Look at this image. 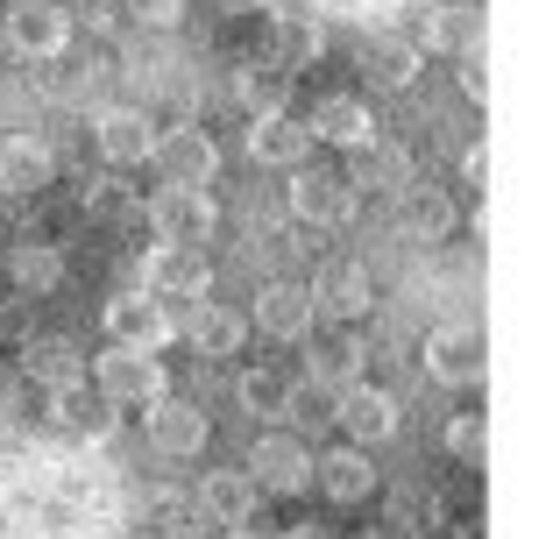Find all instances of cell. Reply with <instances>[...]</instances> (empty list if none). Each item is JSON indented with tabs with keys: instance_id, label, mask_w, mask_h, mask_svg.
Returning a JSON list of instances; mask_svg holds the SVG:
<instances>
[{
	"instance_id": "cell-25",
	"label": "cell",
	"mask_w": 560,
	"mask_h": 539,
	"mask_svg": "<svg viewBox=\"0 0 560 539\" xmlns=\"http://www.w3.org/2000/svg\"><path fill=\"white\" fill-rule=\"evenodd\" d=\"M362 370H370V348H355L348 333H327L305 355V384L313 390H348V384H362Z\"/></svg>"
},
{
	"instance_id": "cell-43",
	"label": "cell",
	"mask_w": 560,
	"mask_h": 539,
	"mask_svg": "<svg viewBox=\"0 0 560 539\" xmlns=\"http://www.w3.org/2000/svg\"><path fill=\"white\" fill-rule=\"evenodd\" d=\"M0 50H8V43H0Z\"/></svg>"
},
{
	"instance_id": "cell-35",
	"label": "cell",
	"mask_w": 560,
	"mask_h": 539,
	"mask_svg": "<svg viewBox=\"0 0 560 539\" xmlns=\"http://www.w3.org/2000/svg\"><path fill=\"white\" fill-rule=\"evenodd\" d=\"M156 518H164V539H199V504L164 497V504H156Z\"/></svg>"
},
{
	"instance_id": "cell-16",
	"label": "cell",
	"mask_w": 560,
	"mask_h": 539,
	"mask_svg": "<svg viewBox=\"0 0 560 539\" xmlns=\"http://www.w3.org/2000/svg\"><path fill=\"white\" fill-rule=\"evenodd\" d=\"M256 327L270 333V341H305V333H313V291L291 284V277L262 284L256 291Z\"/></svg>"
},
{
	"instance_id": "cell-34",
	"label": "cell",
	"mask_w": 560,
	"mask_h": 539,
	"mask_svg": "<svg viewBox=\"0 0 560 539\" xmlns=\"http://www.w3.org/2000/svg\"><path fill=\"white\" fill-rule=\"evenodd\" d=\"M57 14H65V22L71 28H114V22H121V0H57Z\"/></svg>"
},
{
	"instance_id": "cell-10",
	"label": "cell",
	"mask_w": 560,
	"mask_h": 539,
	"mask_svg": "<svg viewBox=\"0 0 560 539\" xmlns=\"http://www.w3.org/2000/svg\"><path fill=\"white\" fill-rule=\"evenodd\" d=\"M0 43H8L14 57H57L71 43V22L57 14V0H14V8L0 14Z\"/></svg>"
},
{
	"instance_id": "cell-4",
	"label": "cell",
	"mask_w": 560,
	"mask_h": 539,
	"mask_svg": "<svg viewBox=\"0 0 560 539\" xmlns=\"http://www.w3.org/2000/svg\"><path fill=\"white\" fill-rule=\"evenodd\" d=\"M248 483L262 490V497H299V490H313V447L291 441V433H262L256 447H248Z\"/></svg>"
},
{
	"instance_id": "cell-13",
	"label": "cell",
	"mask_w": 560,
	"mask_h": 539,
	"mask_svg": "<svg viewBox=\"0 0 560 539\" xmlns=\"http://www.w3.org/2000/svg\"><path fill=\"white\" fill-rule=\"evenodd\" d=\"M305 291H313V313H327V319H362L376 305L370 263H348V256H341V263H327Z\"/></svg>"
},
{
	"instance_id": "cell-26",
	"label": "cell",
	"mask_w": 560,
	"mask_h": 539,
	"mask_svg": "<svg viewBox=\"0 0 560 539\" xmlns=\"http://www.w3.org/2000/svg\"><path fill=\"white\" fill-rule=\"evenodd\" d=\"M313 483L327 490L334 504H362L376 490V469H370V447H334V455L313 461Z\"/></svg>"
},
{
	"instance_id": "cell-7",
	"label": "cell",
	"mask_w": 560,
	"mask_h": 539,
	"mask_svg": "<svg viewBox=\"0 0 560 539\" xmlns=\"http://www.w3.org/2000/svg\"><path fill=\"white\" fill-rule=\"evenodd\" d=\"M213 221H220V207H213L206 185H164V192L150 199L156 242H178V249H199V242L213 235Z\"/></svg>"
},
{
	"instance_id": "cell-18",
	"label": "cell",
	"mask_w": 560,
	"mask_h": 539,
	"mask_svg": "<svg viewBox=\"0 0 560 539\" xmlns=\"http://www.w3.org/2000/svg\"><path fill=\"white\" fill-rule=\"evenodd\" d=\"M305 150H313V128L299 121V114H248V156L256 164H305Z\"/></svg>"
},
{
	"instance_id": "cell-33",
	"label": "cell",
	"mask_w": 560,
	"mask_h": 539,
	"mask_svg": "<svg viewBox=\"0 0 560 539\" xmlns=\"http://www.w3.org/2000/svg\"><path fill=\"white\" fill-rule=\"evenodd\" d=\"M85 213H93V221H121L128 207H136V199H128V185L114 178V171H93V178H85Z\"/></svg>"
},
{
	"instance_id": "cell-40",
	"label": "cell",
	"mask_w": 560,
	"mask_h": 539,
	"mask_svg": "<svg viewBox=\"0 0 560 539\" xmlns=\"http://www.w3.org/2000/svg\"><path fill=\"white\" fill-rule=\"evenodd\" d=\"M284 539H334V532H327V526H291Z\"/></svg>"
},
{
	"instance_id": "cell-41",
	"label": "cell",
	"mask_w": 560,
	"mask_h": 539,
	"mask_svg": "<svg viewBox=\"0 0 560 539\" xmlns=\"http://www.w3.org/2000/svg\"><path fill=\"white\" fill-rule=\"evenodd\" d=\"M213 8H220V14H242V8H256V0H213Z\"/></svg>"
},
{
	"instance_id": "cell-17",
	"label": "cell",
	"mask_w": 560,
	"mask_h": 539,
	"mask_svg": "<svg viewBox=\"0 0 560 539\" xmlns=\"http://www.w3.org/2000/svg\"><path fill=\"white\" fill-rule=\"evenodd\" d=\"M50 426L79 433V441H107L114 405L100 398V390H85V376H71V384H50Z\"/></svg>"
},
{
	"instance_id": "cell-28",
	"label": "cell",
	"mask_w": 560,
	"mask_h": 539,
	"mask_svg": "<svg viewBox=\"0 0 560 539\" xmlns=\"http://www.w3.org/2000/svg\"><path fill=\"white\" fill-rule=\"evenodd\" d=\"M8 277H14L22 298H50V291L71 277V263H65V249H50V242H22V249H8Z\"/></svg>"
},
{
	"instance_id": "cell-31",
	"label": "cell",
	"mask_w": 560,
	"mask_h": 539,
	"mask_svg": "<svg viewBox=\"0 0 560 539\" xmlns=\"http://www.w3.org/2000/svg\"><path fill=\"white\" fill-rule=\"evenodd\" d=\"M234 99H242L248 114H284L291 71H277V65H242V71H234Z\"/></svg>"
},
{
	"instance_id": "cell-38",
	"label": "cell",
	"mask_w": 560,
	"mask_h": 539,
	"mask_svg": "<svg viewBox=\"0 0 560 539\" xmlns=\"http://www.w3.org/2000/svg\"><path fill=\"white\" fill-rule=\"evenodd\" d=\"M462 185H476V192L490 185V142H468L462 150Z\"/></svg>"
},
{
	"instance_id": "cell-15",
	"label": "cell",
	"mask_w": 560,
	"mask_h": 539,
	"mask_svg": "<svg viewBox=\"0 0 560 539\" xmlns=\"http://www.w3.org/2000/svg\"><path fill=\"white\" fill-rule=\"evenodd\" d=\"M397 221H405L411 242H447L462 213H454V192H447V185H425L419 171H411V185L397 192Z\"/></svg>"
},
{
	"instance_id": "cell-22",
	"label": "cell",
	"mask_w": 560,
	"mask_h": 539,
	"mask_svg": "<svg viewBox=\"0 0 560 539\" xmlns=\"http://www.w3.org/2000/svg\"><path fill=\"white\" fill-rule=\"evenodd\" d=\"M262 504V490L248 483V469H213L199 483V518H213V526H248Z\"/></svg>"
},
{
	"instance_id": "cell-8",
	"label": "cell",
	"mask_w": 560,
	"mask_h": 539,
	"mask_svg": "<svg viewBox=\"0 0 560 539\" xmlns=\"http://www.w3.org/2000/svg\"><path fill=\"white\" fill-rule=\"evenodd\" d=\"M334 419H341L348 447H376V441H390V433H397V398L362 376V384L334 390Z\"/></svg>"
},
{
	"instance_id": "cell-6",
	"label": "cell",
	"mask_w": 560,
	"mask_h": 539,
	"mask_svg": "<svg viewBox=\"0 0 560 539\" xmlns=\"http://www.w3.org/2000/svg\"><path fill=\"white\" fill-rule=\"evenodd\" d=\"M107 333L121 348H150V355H164V348L178 341V313H171L164 298H150V291H114V298H107Z\"/></svg>"
},
{
	"instance_id": "cell-20",
	"label": "cell",
	"mask_w": 560,
	"mask_h": 539,
	"mask_svg": "<svg viewBox=\"0 0 560 539\" xmlns=\"http://www.w3.org/2000/svg\"><path fill=\"white\" fill-rule=\"evenodd\" d=\"M313 142H334V150H355V142H370L376 136V114H370V99H355V93H327V99H313Z\"/></svg>"
},
{
	"instance_id": "cell-3",
	"label": "cell",
	"mask_w": 560,
	"mask_h": 539,
	"mask_svg": "<svg viewBox=\"0 0 560 539\" xmlns=\"http://www.w3.org/2000/svg\"><path fill=\"white\" fill-rule=\"evenodd\" d=\"M93 376H100V398H107V405H156L171 390L164 355H150V348H121V341L100 355Z\"/></svg>"
},
{
	"instance_id": "cell-29",
	"label": "cell",
	"mask_w": 560,
	"mask_h": 539,
	"mask_svg": "<svg viewBox=\"0 0 560 539\" xmlns=\"http://www.w3.org/2000/svg\"><path fill=\"white\" fill-rule=\"evenodd\" d=\"M270 43H277V57H270L277 71H305L327 50V28H319L313 14H270Z\"/></svg>"
},
{
	"instance_id": "cell-12",
	"label": "cell",
	"mask_w": 560,
	"mask_h": 539,
	"mask_svg": "<svg viewBox=\"0 0 560 539\" xmlns=\"http://www.w3.org/2000/svg\"><path fill=\"white\" fill-rule=\"evenodd\" d=\"M142 412H150V447H156V455H171V461L199 455V447H206V433H213L199 405H191V398H171V390H164L156 405H142Z\"/></svg>"
},
{
	"instance_id": "cell-9",
	"label": "cell",
	"mask_w": 560,
	"mask_h": 539,
	"mask_svg": "<svg viewBox=\"0 0 560 539\" xmlns=\"http://www.w3.org/2000/svg\"><path fill=\"white\" fill-rule=\"evenodd\" d=\"M150 164L164 171V185H213L220 178V150L206 128H156Z\"/></svg>"
},
{
	"instance_id": "cell-14",
	"label": "cell",
	"mask_w": 560,
	"mask_h": 539,
	"mask_svg": "<svg viewBox=\"0 0 560 539\" xmlns=\"http://www.w3.org/2000/svg\"><path fill=\"white\" fill-rule=\"evenodd\" d=\"M57 178V150L43 136H0V192L8 199H36Z\"/></svg>"
},
{
	"instance_id": "cell-1",
	"label": "cell",
	"mask_w": 560,
	"mask_h": 539,
	"mask_svg": "<svg viewBox=\"0 0 560 539\" xmlns=\"http://www.w3.org/2000/svg\"><path fill=\"white\" fill-rule=\"evenodd\" d=\"M425 370L447 390H476L482 376H490V341H482L476 319H447V327L425 333Z\"/></svg>"
},
{
	"instance_id": "cell-23",
	"label": "cell",
	"mask_w": 560,
	"mask_h": 539,
	"mask_svg": "<svg viewBox=\"0 0 560 539\" xmlns=\"http://www.w3.org/2000/svg\"><path fill=\"white\" fill-rule=\"evenodd\" d=\"M482 36H490V14L476 8V0H447V8H425V43L447 57L462 50H482Z\"/></svg>"
},
{
	"instance_id": "cell-2",
	"label": "cell",
	"mask_w": 560,
	"mask_h": 539,
	"mask_svg": "<svg viewBox=\"0 0 560 539\" xmlns=\"http://www.w3.org/2000/svg\"><path fill=\"white\" fill-rule=\"evenodd\" d=\"M284 207H291V221L313 227V235H319V227H348V221H355V192H348L341 171H305V164H291Z\"/></svg>"
},
{
	"instance_id": "cell-11",
	"label": "cell",
	"mask_w": 560,
	"mask_h": 539,
	"mask_svg": "<svg viewBox=\"0 0 560 539\" xmlns=\"http://www.w3.org/2000/svg\"><path fill=\"white\" fill-rule=\"evenodd\" d=\"M405 185H411V150H405V142L370 136V142H355V150H348V192L397 199Z\"/></svg>"
},
{
	"instance_id": "cell-42",
	"label": "cell",
	"mask_w": 560,
	"mask_h": 539,
	"mask_svg": "<svg viewBox=\"0 0 560 539\" xmlns=\"http://www.w3.org/2000/svg\"><path fill=\"white\" fill-rule=\"evenodd\" d=\"M228 539H256V532H248V526H228Z\"/></svg>"
},
{
	"instance_id": "cell-27",
	"label": "cell",
	"mask_w": 560,
	"mask_h": 539,
	"mask_svg": "<svg viewBox=\"0 0 560 539\" xmlns=\"http://www.w3.org/2000/svg\"><path fill=\"white\" fill-rule=\"evenodd\" d=\"M362 71H370L376 93H405L419 79V43L411 36H370L362 43Z\"/></svg>"
},
{
	"instance_id": "cell-32",
	"label": "cell",
	"mask_w": 560,
	"mask_h": 539,
	"mask_svg": "<svg viewBox=\"0 0 560 539\" xmlns=\"http://www.w3.org/2000/svg\"><path fill=\"white\" fill-rule=\"evenodd\" d=\"M447 455L462 461V469H482V455H490V426H482V412H454L447 419Z\"/></svg>"
},
{
	"instance_id": "cell-21",
	"label": "cell",
	"mask_w": 560,
	"mask_h": 539,
	"mask_svg": "<svg viewBox=\"0 0 560 539\" xmlns=\"http://www.w3.org/2000/svg\"><path fill=\"white\" fill-rule=\"evenodd\" d=\"M93 136H100V156H107V164H150V150H156V121L142 107H107Z\"/></svg>"
},
{
	"instance_id": "cell-5",
	"label": "cell",
	"mask_w": 560,
	"mask_h": 539,
	"mask_svg": "<svg viewBox=\"0 0 560 539\" xmlns=\"http://www.w3.org/2000/svg\"><path fill=\"white\" fill-rule=\"evenodd\" d=\"M206 284H213V263H206V249H178V242H156L150 256H142V291L164 305H199Z\"/></svg>"
},
{
	"instance_id": "cell-36",
	"label": "cell",
	"mask_w": 560,
	"mask_h": 539,
	"mask_svg": "<svg viewBox=\"0 0 560 539\" xmlns=\"http://www.w3.org/2000/svg\"><path fill=\"white\" fill-rule=\"evenodd\" d=\"M121 14H136L142 28H171L185 14V0H121Z\"/></svg>"
},
{
	"instance_id": "cell-30",
	"label": "cell",
	"mask_w": 560,
	"mask_h": 539,
	"mask_svg": "<svg viewBox=\"0 0 560 539\" xmlns=\"http://www.w3.org/2000/svg\"><path fill=\"white\" fill-rule=\"evenodd\" d=\"M234 398H242V412H248V419H270V426H277V419H291V412H299V390H291L277 370H242Z\"/></svg>"
},
{
	"instance_id": "cell-39",
	"label": "cell",
	"mask_w": 560,
	"mask_h": 539,
	"mask_svg": "<svg viewBox=\"0 0 560 539\" xmlns=\"http://www.w3.org/2000/svg\"><path fill=\"white\" fill-rule=\"evenodd\" d=\"M14 390H22V370H0V412H14Z\"/></svg>"
},
{
	"instance_id": "cell-24",
	"label": "cell",
	"mask_w": 560,
	"mask_h": 539,
	"mask_svg": "<svg viewBox=\"0 0 560 539\" xmlns=\"http://www.w3.org/2000/svg\"><path fill=\"white\" fill-rule=\"evenodd\" d=\"M185 341L199 348V355H242V341H248V313H234V305H191V319H185Z\"/></svg>"
},
{
	"instance_id": "cell-19",
	"label": "cell",
	"mask_w": 560,
	"mask_h": 539,
	"mask_svg": "<svg viewBox=\"0 0 560 539\" xmlns=\"http://www.w3.org/2000/svg\"><path fill=\"white\" fill-rule=\"evenodd\" d=\"M14 370L28 376V384H71V376H85V348L71 341V333H28L22 355H14Z\"/></svg>"
},
{
	"instance_id": "cell-37",
	"label": "cell",
	"mask_w": 560,
	"mask_h": 539,
	"mask_svg": "<svg viewBox=\"0 0 560 539\" xmlns=\"http://www.w3.org/2000/svg\"><path fill=\"white\" fill-rule=\"evenodd\" d=\"M462 93L490 99V65H482V50H462Z\"/></svg>"
}]
</instances>
